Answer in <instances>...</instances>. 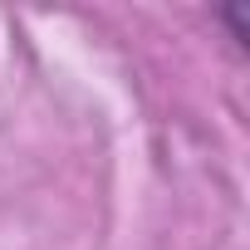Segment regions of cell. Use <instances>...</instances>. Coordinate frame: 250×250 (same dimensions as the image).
Returning a JSON list of instances; mask_svg holds the SVG:
<instances>
[]
</instances>
